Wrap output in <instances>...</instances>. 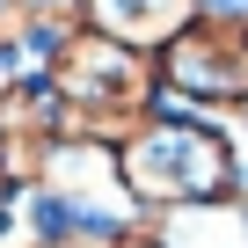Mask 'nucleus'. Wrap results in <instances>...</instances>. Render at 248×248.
<instances>
[{"mask_svg": "<svg viewBox=\"0 0 248 248\" xmlns=\"http://www.w3.org/2000/svg\"><path fill=\"white\" fill-rule=\"evenodd\" d=\"M117 183L146 212H175V204H212V197H241V146L219 124H197L183 109H154L146 124H132V139L117 146Z\"/></svg>", "mask_w": 248, "mask_h": 248, "instance_id": "f257e3e1", "label": "nucleus"}, {"mask_svg": "<svg viewBox=\"0 0 248 248\" xmlns=\"http://www.w3.org/2000/svg\"><path fill=\"white\" fill-rule=\"evenodd\" d=\"M132 248H154V241H132Z\"/></svg>", "mask_w": 248, "mask_h": 248, "instance_id": "f03ea898", "label": "nucleus"}]
</instances>
